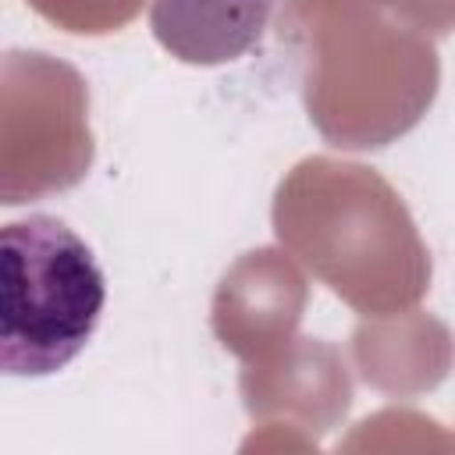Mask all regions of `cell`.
Here are the masks:
<instances>
[{
    "label": "cell",
    "instance_id": "7a4b0ae2",
    "mask_svg": "<svg viewBox=\"0 0 455 455\" xmlns=\"http://www.w3.org/2000/svg\"><path fill=\"white\" fill-rule=\"evenodd\" d=\"M277 0H153L156 39L188 64H220L245 53Z\"/></svg>",
    "mask_w": 455,
    "mask_h": 455
},
{
    "label": "cell",
    "instance_id": "6da1fadb",
    "mask_svg": "<svg viewBox=\"0 0 455 455\" xmlns=\"http://www.w3.org/2000/svg\"><path fill=\"white\" fill-rule=\"evenodd\" d=\"M107 281L92 249L57 217L28 213L0 231V370H64L100 327Z\"/></svg>",
    "mask_w": 455,
    "mask_h": 455
}]
</instances>
